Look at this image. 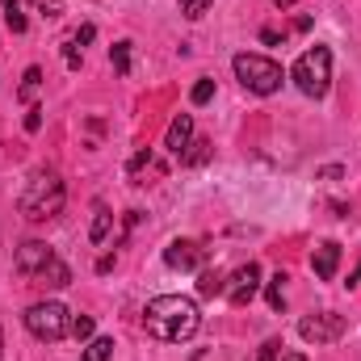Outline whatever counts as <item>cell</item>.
I'll use <instances>...</instances> for the list:
<instances>
[{
	"mask_svg": "<svg viewBox=\"0 0 361 361\" xmlns=\"http://www.w3.org/2000/svg\"><path fill=\"white\" fill-rule=\"evenodd\" d=\"M0 4H4V25H8L13 34H25L30 21H25V13H21V0H0Z\"/></svg>",
	"mask_w": 361,
	"mask_h": 361,
	"instance_id": "9a60e30c",
	"label": "cell"
},
{
	"mask_svg": "<svg viewBox=\"0 0 361 361\" xmlns=\"http://www.w3.org/2000/svg\"><path fill=\"white\" fill-rule=\"evenodd\" d=\"M273 4H277V8H290V4H294V0H273Z\"/></svg>",
	"mask_w": 361,
	"mask_h": 361,
	"instance_id": "4dcf8cb0",
	"label": "cell"
},
{
	"mask_svg": "<svg viewBox=\"0 0 361 361\" xmlns=\"http://www.w3.org/2000/svg\"><path fill=\"white\" fill-rule=\"evenodd\" d=\"M290 80L307 92V97L319 101V97L328 92V85H332V51H328V47H307V51L294 59Z\"/></svg>",
	"mask_w": 361,
	"mask_h": 361,
	"instance_id": "3957f363",
	"label": "cell"
},
{
	"mask_svg": "<svg viewBox=\"0 0 361 361\" xmlns=\"http://www.w3.org/2000/svg\"><path fill=\"white\" fill-rule=\"evenodd\" d=\"M257 290H261V265L257 261H248V265H240V269L227 277V302L231 307H248L252 298H257Z\"/></svg>",
	"mask_w": 361,
	"mask_h": 361,
	"instance_id": "8992f818",
	"label": "cell"
},
{
	"mask_svg": "<svg viewBox=\"0 0 361 361\" xmlns=\"http://www.w3.org/2000/svg\"><path fill=\"white\" fill-rule=\"evenodd\" d=\"M38 89H42V68H25L17 97H21V101H34V97H38Z\"/></svg>",
	"mask_w": 361,
	"mask_h": 361,
	"instance_id": "2e32d148",
	"label": "cell"
},
{
	"mask_svg": "<svg viewBox=\"0 0 361 361\" xmlns=\"http://www.w3.org/2000/svg\"><path fill=\"white\" fill-rule=\"evenodd\" d=\"M286 34H277V30H261V42H269V47H277Z\"/></svg>",
	"mask_w": 361,
	"mask_h": 361,
	"instance_id": "83f0119b",
	"label": "cell"
},
{
	"mask_svg": "<svg viewBox=\"0 0 361 361\" xmlns=\"http://www.w3.org/2000/svg\"><path fill=\"white\" fill-rule=\"evenodd\" d=\"M257 361H281V341H265L261 345V357Z\"/></svg>",
	"mask_w": 361,
	"mask_h": 361,
	"instance_id": "cb8c5ba5",
	"label": "cell"
},
{
	"mask_svg": "<svg viewBox=\"0 0 361 361\" xmlns=\"http://www.w3.org/2000/svg\"><path fill=\"white\" fill-rule=\"evenodd\" d=\"M92 328H97L92 315H72V336L76 341H92Z\"/></svg>",
	"mask_w": 361,
	"mask_h": 361,
	"instance_id": "ffe728a7",
	"label": "cell"
},
{
	"mask_svg": "<svg viewBox=\"0 0 361 361\" xmlns=\"http://www.w3.org/2000/svg\"><path fill=\"white\" fill-rule=\"evenodd\" d=\"M38 281H42V286H51V290H63V286L72 281V269H68V265H63V261L55 257V261H51L47 269L38 273Z\"/></svg>",
	"mask_w": 361,
	"mask_h": 361,
	"instance_id": "5bb4252c",
	"label": "cell"
},
{
	"mask_svg": "<svg viewBox=\"0 0 361 361\" xmlns=\"http://www.w3.org/2000/svg\"><path fill=\"white\" fill-rule=\"evenodd\" d=\"M114 357V341L109 336H97V341H89V349L80 353V361H109Z\"/></svg>",
	"mask_w": 361,
	"mask_h": 361,
	"instance_id": "e0dca14e",
	"label": "cell"
},
{
	"mask_svg": "<svg viewBox=\"0 0 361 361\" xmlns=\"http://www.w3.org/2000/svg\"><path fill=\"white\" fill-rule=\"evenodd\" d=\"M357 281H361V265H357L353 273H349V286H357Z\"/></svg>",
	"mask_w": 361,
	"mask_h": 361,
	"instance_id": "f1b7e54d",
	"label": "cell"
},
{
	"mask_svg": "<svg viewBox=\"0 0 361 361\" xmlns=\"http://www.w3.org/2000/svg\"><path fill=\"white\" fill-rule=\"evenodd\" d=\"M143 328H147V336H156L164 345H180L202 328V311L185 294H160L143 307Z\"/></svg>",
	"mask_w": 361,
	"mask_h": 361,
	"instance_id": "6da1fadb",
	"label": "cell"
},
{
	"mask_svg": "<svg viewBox=\"0 0 361 361\" xmlns=\"http://www.w3.org/2000/svg\"><path fill=\"white\" fill-rule=\"evenodd\" d=\"M92 34H97V30H92V25H80V30H76V38H72V42H76V47H85V42H92Z\"/></svg>",
	"mask_w": 361,
	"mask_h": 361,
	"instance_id": "4316f807",
	"label": "cell"
},
{
	"mask_svg": "<svg viewBox=\"0 0 361 361\" xmlns=\"http://www.w3.org/2000/svg\"><path fill=\"white\" fill-rule=\"evenodd\" d=\"M51 261H55V248H51V244H42V240H25V244L17 248V257H13L17 273H25V277H38Z\"/></svg>",
	"mask_w": 361,
	"mask_h": 361,
	"instance_id": "9c48e42d",
	"label": "cell"
},
{
	"mask_svg": "<svg viewBox=\"0 0 361 361\" xmlns=\"http://www.w3.org/2000/svg\"><path fill=\"white\" fill-rule=\"evenodd\" d=\"M109 59H114V72H118V76H126V72H130V42H114Z\"/></svg>",
	"mask_w": 361,
	"mask_h": 361,
	"instance_id": "ac0fdd59",
	"label": "cell"
},
{
	"mask_svg": "<svg viewBox=\"0 0 361 361\" xmlns=\"http://www.w3.org/2000/svg\"><path fill=\"white\" fill-rule=\"evenodd\" d=\"M281 361H307L302 353H281Z\"/></svg>",
	"mask_w": 361,
	"mask_h": 361,
	"instance_id": "f546056e",
	"label": "cell"
},
{
	"mask_svg": "<svg viewBox=\"0 0 361 361\" xmlns=\"http://www.w3.org/2000/svg\"><path fill=\"white\" fill-rule=\"evenodd\" d=\"M164 265L169 269H180V273H193L206 265V248L197 244V240H173L169 248H164Z\"/></svg>",
	"mask_w": 361,
	"mask_h": 361,
	"instance_id": "ba28073f",
	"label": "cell"
},
{
	"mask_svg": "<svg viewBox=\"0 0 361 361\" xmlns=\"http://www.w3.org/2000/svg\"><path fill=\"white\" fill-rule=\"evenodd\" d=\"M210 4H214V0H180V13H185L189 21H197V17L210 13Z\"/></svg>",
	"mask_w": 361,
	"mask_h": 361,
	"instance_id": "44dd1931",
	"label": "cell"
},
{
	"mask_svg": "<svg viewBox=\"0 0 361 361\" xmlns=\"http://www.w3.org/2000/svg\"><path fill=\"white\" fill-rule=\"evenodd\" d=\"M189 143H193V114H177V118L169 122L164 147H169L173 156H185V152H189Z\"/></svg>",
	"mask_w": 361,
	"mask_h": 361,
	"instance_id": "30bf717a",
	"label": "cell"
},
{
	"mask_svg": "<svg viewBox=\"0 0 361 361\" xmlns=\"http://www.w3.org/2000/svg\"><path fill=\"white\" fill-rule=\"evenodd\" d=\"M311 269H315V277L332 281L336 269H341V244H336V240H324V244L311 252Z\"/></svg>",
	"mask_w": 361,
	"mask_h": 361,
	"instance_id": "8fae6325",
	"label": "cell"
},
{
	"mask_svg": "<svg viewBox=\"0 0 361 361\" xmlns=\"http://www.w3.org/2000/svg\"><path fill=\"white\" fill-rule=\"evenodd\" d=\"M25 130H30V135H38V130H42V109H38V105L25 114Z\"/></svg>",
	"mask_w": 361,
	"mask_h": 361,
	"instance_id": "d4e9b609",
	"label": "cell"
},
{
	"mask_svg": "<svg viewBox=\"0 0 361 361\" xmlns=\"http://www.w3.org/2000/svg\"><path fill=\"white\" fill-rule=\"evenodd\" d=\"M298 336H302V341H311V345H328V341L345 336V315H336V311L307 315V319L298 324Z\"/></svg>",
	"mask_w": 361,
	"mask_h": 361,
	"instance_id": "52a82bcc",
	"label": "cell"
},
{
	"mask_svg": "<svg viewBox=\"0 0 361 361\" xmlns=\"http://www.w3.org/2000/svg\"><path fill=\"white\" fill-rule=\"evenodd\" d=\"M109 223H114L109 206H105V202H92V227H89V240H92V244H101V240L109 235Z\"/></svg>",
	"mask_w": 361,
	"mask_h": 361,
	"instance_id": "4fadbf2b",
	"label": "cell"
},
{
	"mask_svg": "<svg viewBox=\"0 0 361 361\" xmlns=\"http://www.w3.org/2000/svg\"><path fill=\"white\" fill-rule=\"evenodd\" d=\"M210 97H214V80H197L193 92H189V101H193V105H206Z\"/></svg>",
	"mask_w": 361,
	"mask_h": 361,
	"instance_id": "603a6c76",
	"label": "cell"
},
{
	"mask_svg": "<svg viewBox=\"0 0 361 361\" xmlns=\"http://www.w3.org/2000/svg\"><path fill=\"white\" fill-rule=\"evenodd\" d=\"M180 160H185V164H206V160H210V143H206V139H193Z\"/></svg>",
	"mask_w": 361,
	"mask_h": 361,
	"instance_id": "d6986e66",
	"label": "cell"
},
{
	"mask_svg": "<svg viewBox=\"0 0 361 361\" xmlns=\"http://www.w3.org/2000/svg\"><path fill=\"white\" fill-rule=\"evenodd\" d=\"M0 361H4V336H0Z\"/></svg>",
	"mask_w": 361,
	"mask_h": 361,
	"instance_id": "1f68e13d",
	"label": "cell"
},
{
	"mask_svg": "<svg viewBox=\"0 0 361 361\" xmlns=\"http://www.w3.org/2000/svg\"><path fill=\"white\" fill-rule=\"evenodd\" d=\"M38 4V13H47V17H59L63 13V0H34Z\"/></svg>",
	"mask_w": 361,
	"mask_h": 361,
	"instance_id": "484cf974",
	"label": "cell"
},
{
	"mask_svg": "<svg viewBox=\"0 0 361 361\" xmlns=\"http://www.w3.org/2000/svg\"><path fill=\"white\" fill-rule=\"evenodd\" d=\"M281 281H286V273H277V277L269 281V307H273V311H281V307H286V290H281Z\"/></svg>",
	"mask_w": 361,
	"mask_h": 361,
	"instance_id": "7402d4cb",
	"label": "cell"
},
{
	"mask_svg": "<svg viewBox=\"0 0 361 361\" xmlns=\"http://www.w3.org/2000/svg\"><path fill=\"white\" fill-rule=\"evenodd\" d=\"M227 290V273L223 269H202L197 273V294L202 298H214V294H223Z\"/></svg>",
	"mask_w": 361,
	"mask_h": 361,
	"instance_id": "7c38bea8",
	"label": "cell"
},
{
	"mask_svg": "<svg viewBox=\"0 0 361 361\" xmlns=\"http://www.w3.org/2000/svg\"><path fill=\"white\" fill-rule=\"evenodd\" d=\"M63 197H68V189H63V180L59 173H51V169H42V173H34L30 185H25V193H21V214L30 219V223H51V219H59V210H63Z\"/></svg>",
	"mask_w": 361,
	"mask_h": 361,
	"instance_id": "7a4b0ae2",
	"label": "cell"
},
{
	"mask_svg": "<svg viewBox=\"0 0 361 361\" xmlns=\"http://www.w3.org/2000/svg\"><path fill=\"white\" fill-rule=\"evenodd\" d=\"M25 328H30L34 341L55 345V341H63V336L72 332V315H68L63 302H34V307L25 311Z\"/></svg>",
	"mask_w": 361,
	"mask_h": 361,
	"instance_id": "5b68a950",
	"label": "cell"
},
{
	"mask_svg": "<svg viewBox=\"0 0 361 361\" xmlns=\"http://www.w3.org/2000/svg\"><path fill=\"white\" fill-rule=\"evenodd\" d=\"M235 76H240V85L248 92H257V97H273V92L281 89V80H286V72H281V63H273L265 55H235Z\"/></svg>",
	"mask_w": 361,
	"mask_h": 361,
	"instance_id": "277c9868",
	"label": "cell"
}]
</instances>
